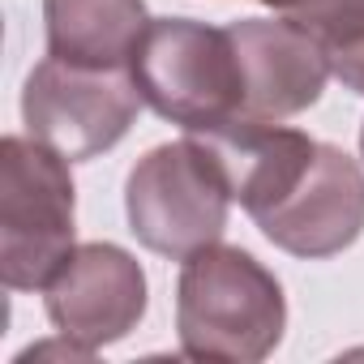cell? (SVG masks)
Returning <instances> with one entry per match:
<instances>
[{
	"mask_svg": "<svg viewBox=\"0 0 364 364\" xmlns=\"http://www.w3.org/2000/svg\"><path fill=\"white\" fill-rule=\"evenodd\" d=\"M262 236L304 262L334 257L351 249L364 232V171L338 146L317 141L304 176L270 210L253 215Z\"/></svg>",
	"mask_w": 364,
	"mask_h": 364,
	"instance_id": "obj_6",
	"label": "cell"
},
{
	"mask_svg": "<svg viewBox=\"0 0 364 364\" xmlns=\"http://www.w3.org/2000/svg\"><path fill=\"white\" fill-rule=\"evenodd\" d=\"M124 210L129 232L150 253L185 262L223 236L232 185L210 146L189 133L185 141L154 146L137 159L124 185Z\"/></svg>",
	"mask_w": 364,
	"mask_h": 364,
	"instance_id": "obj_3",
	"label": "cell"
},
{
	"mask_svg": "<svg viewBox=\"0 0 364 364\" xmlns=\"http://www.w3.org/2000/svg\"><path fill=\"white\" fill-rule=\"evenodd\" d=\"M129 69L141 99L185 133L240 120L245 82L228 31L193 18H150Z\"/></svg>",
	"mask_w": 364,
	"mask_h": 364,
	"instance_id": "obj_2",
	"label": "cell"
},
{
	"mask_svg": "<svg viewBox=\"0 0 364 364\" xmlns=\"http://www.w3.org/2000/svg\"><path fill=\"white\" fill-rule=\"evenodd\" d=\"M193 137L210 146V154L219 159L228 185H232V202H240L249 215H262L283 193H291V185L304 176L317 150L309 133L262 124V120H232V124H219Z\"/></svg>",
	"mask_w": 364,
	"mask_h": 364,
	"instance_id": "obj_9",
	"label": "cell"
},
{
	"mask_svg": "<svg viewBox=\"0 0 364 364\" xmlns=\"http://www.w3.org/2000/svg\"><path fill=\"white\" fill-rule=\"evenodd\" d=\"M287 326L279 279L236 245H206L180 262L176 330L180 351L202 364H257Z\"/></svg>",
	"mask_w": 364,
	"mask_h": 364,
	"instance_id": "obj_1",
	"label": "cell"
},
{
	"mask_svg": "<svg viewBox=\"0 0 364 364\" xmlns=\"http://www.w3.org/2000/svg\"><path fill=\"white\" fill-rule=\"evenodd\" d=\"M43 304L60 338L99 351L137 330L146 313V274L120 245H82L48 279Z\"/></svg>",
	"mask_w": 364,
	"mask_h": 364,
	"instance_id": "obj_7",
	"label": "cell"
},
{
	"mask_svg": "<svg viewBox=\"0 0 364 364\" xmlns=\"http://www.w3.org/2000/svg\"><path fill=\"white\" fill-rule=\"evenodd\" d=\"M240 60L245 107L240 120L283 124L309 112L330 77V56L313 31L291 18H249L228 26Z\"/></svg>",
	"mask_w": 364,
	"mask_h": 364,
	"instance_id": "obj_8",
	"label": "cell"
},
{
	"mask_svg": "<svg viewBox=\"0 0 364 364\" xmlns=\"http://www.w3.org/2000/svg\"><path fill=\"white\" fill-rule=\"evenodd\" d=\"M321 48H326V56H330V73H334L347 90L364 95V14L351 18L347 26H338L334 35H326Z\"/></svg>",
	"mask_w": 364,
	"mask_h": 364,
	"instance_id": "obj_12",
	"label": "cell"
},
{
	"mask_svg": "<svg viewBox=\"0 0 364 364\" xmlns=\"http://www.w3.org/2000/svg\"><path fill=\"white\" fill-rule=\"evenodd\" d=\"M257 5H266V9H274V14L300 22V26L313 31L317 39L334 35L338 26H347L351 18L364 14V0H257Z\"/></svg>",
	"mask_w": 364,
	"mask_h": 364,
	"instance_id": "obj_11",
	"label": "cell"
},
{
	"mask_svg": "<svg viewBox=\"0 0 364 364\" xmlns=\"http://www.w3.org/2000/svg\"><path fill=\"white\" fill-rule=\"evenodd\" d=\"M360 150H364V124H360Z\"/></svg>",
	"mask_w": 364,
	"mask_h": 364,
	"instance_id": "obj_13",
	"label": "cell"
},
{
	"mask_svg": "<svg viewBox=\"0 0 364 364\" xmlns=\"http://www.w3.org/2000/svg\"><path fill=\"white\" fill-rule=\"evenodd\" d=\"M133 69H90L48 56L22 90V120L35 141L69 163L112 150L141 112Z\"/></svg>",
	"mask_w": 364,
	"mask_h": 364,
	"instance_id": "obj_5",
	"label": "cell"
},
{
	"mask_svg": "<svg viewBox=\"0 0 364 364\" xmlns=\"http://www.w3.org/2000/svg\"><path fill=\"white\" fill-rule=\"evenodd\" d=\"M73 253L69 159L35 137L0 141V279L9 291H39Z\"/></svg>",
	"mask_w": 364,
	"mask_h": 364,
	"instance_id": "obj_4",
	"label": "cell"
},
{
	"mask_svg": "<svg viewBox=\"0 0 364 364\" xmlns=\"http://www.w3.org/2000/svg\"><path fill=\"white\" fill-rule=\"evenodd\" d=\"M48 56L90 69H129L150 18L141 0H43Z\"/></svg>",
	"mask_w": 364,
	"mask_h": 364,
	"instance_id": "obj_10",
	"label": "cell"
}]
</instances>
